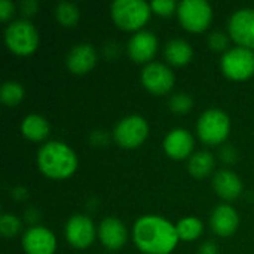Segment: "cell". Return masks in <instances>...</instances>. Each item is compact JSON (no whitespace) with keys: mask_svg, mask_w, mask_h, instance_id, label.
<instances>
[{"mask_svg":"<svg viewBox=\"0 0 254 254\" xmlns=\"http://www.w3.org/2000/svg\"><path fill=\"white\" fill-rule=\"evenodd\" d=\"M21 9H22V13H25V15H33V13L37 10V3H36V1H31V0L24 1V3L21 4Z\"/></svg>","mask_w":254,"mask_h":254,"instance_id":"30","label":"cell"},{"mask_svg":"<svg viewBox=\"0 0 254 254\" xmlns=\"http://www.w3.org/2000/svg\"><path fill=\"white\" fill-rule=\"evenodd\" d=\"M164 150L173 159H186L193 150V137L186 129H173L164 140Z\"/></svg>","mask_w":254,"mask_h":254,"instance_id":"14","label":"cell"},{"mask_svg":"<svg viewBox=\"0 0 254 254\" xmlns=\"http://www.w3.org/2000/svg\"><path fill=\"white\" fill-rule=\"evenodd\" d=\"M222 71L232 80H247L254 74V51L247 48L229 49L222 58Z\"/></svg>","mask_w":254,"mask_h":254,"instance_id":"7","label":"cell"},{"mask_svg":"<svg viewBox=\"0 0 254 254\" xmlns=\"http://www.w3.org/2000/svg\"><path fill=\"white\" fill-rule=\"evenodd\" d=\"M0 98H1V101L6 106L13 107V106L19 104L22 101V98H24V88L18 82H6L1 86Z\"/></svg>","mask_w":254,"mask_h":254,"instance_id":"23","label":"cell"},{"mask_svg":"<svg viewBox=\"0 0 254 254\" xmlns=\"http://www.w3.org/2000/svg\"><path fill=\"white\" fill-rule=\"evenodd\" d=\"M152 7L143 0H116L112 4L115 24L125 31L140 30L150 18Z\"/></svg>","mask_w":254,"mask_h":254,"instance_id":"3","label":"cell"},{"mask_svg":"<svg viewBox=\"0 0 254 254\" xmlns=\"http://www.w3.org/2000/svg\"><path fill=\"white\" fill-rule=\"evenodd\" d=\"M229 36L241 48L254 51V9H241L231 16Z\"/></svg>","mask_w":254,"mask_h":254,"instance_id":"10","label":"cell"},{"mask_svg":"<svg viewBox=\"0 0 254 254\" xmlns=\"http://www.w3.org/2000/svg\"><path fill=\"white\" fill-rule=\"evenodd\" d=\"M150 7L159 16H171L177 9V3L174 0H153Z\"/></svg>","mask_w":254,"mask_h":254,"instance_id":"27","label":"cell"},{"mask_svg":"<svg viewBox=\"0 0 254 254\" xmlns=\"http://www.w3.org/2000/svg\"><path fill=\"white\" fill-rule=\"evenodd\" d=\"M6 46L16 55H30L39 45V33L28 21H15L4 31Z\"/></svg>","mask_w":254,"mask_h":254,"instance_id":"4","label":"cell"},{"mask_svg":"<svg viewBox=\"0 0 254 254\" xmlns=\"http://www.w3.org/2000/svg\"><path fill=\"white\" fill-rule=\"evenodd\" d=\"M240 225V217L231 205H219L211 216V228L220 237H231Z\"/></svg>","mask_w":254,"mask_h":254,"instance_id":"17","label":"cell"},{"mask_svg":"<svg viewBox=\"0 0 254 254\" xmlns=\"http://www.w3.org/2000/svg\"><path fill=\"white\" fill-rule=\"evenodd\" d=\"M19 231H21V222L15 216L3 214L0 217V232H1L3 237L12 238V237L18 235Z\"/></svg>","mask_w":254,"mask_h":254,"instance_id":"25","label":"cell"},{"mask_svg":"<svg viewBox=\"0 0 254 254\" xmlns=\"http://www.w3.org/2000/svg\"><path fill=\"white\" fill-rule=\"evenodd\" d=\"M213 188L220 198H223L226 201H232L240 196V193L243 190V183L235 173L223 170L214 176Z\"/></svg>","mask_w":254,"mask_h":254,"instance_id":"18","label":"cell"},{"mask_svg":"<svg viewBox=\"0 0 254 254\" xmlns=\"http://www.w3.org/2000/svg\"><path fill=\"white\" fill-rule=\"evenodd\" d=\"M147 134H149L147 122L138 115H131L122 119L116 125L113 137L121 147L134 149L138 147L146 140Z\"/></svg>","mask_w":254,"mask_h":254,"instance_id":"8","label":"cell"},{"mask_svg":"<svg viewBox=\"0 0 254 254\" xmlns=\"http://www.w3.org/2000/svg\"><path fill=\"white\" fill-rule=\"evenodd\" d=\"M179 19L182 25L192 33H202L208 28L213 10L205 0H185L179 4Z\"/></svg>","mask_w":254,"mask_h":254,"instance_id":"6","label":"cell"},{"mask_svg":"<svg viewBox=\"0 0 254 254\" xmlns=\"http://www.w3.org/2000/svg\"><path fill=\"white\" fill-rule=\"evenodd\" d=\"M141 82L149 92L155 95H165L174 86V74L167 65L161 63H150L143 68Z\"/></svg>","mask_w":254,"mask_h":254,"instance_id":"9","label":"cell"},{"mask_svg":"<svg viewBox=\"0 0 254 254\" xmlns=\"http://www.w3.org/2000/svg\"><path fill=\"white\" fill-rule=\"evenodd\" d=\"M196 129L202 143L210 144V146L220 144L229 135V129H231L229 118L222 110H217V109L207 110L199 118Z\"/></svg>","mask_w":254,"mask_h":254,"instance_id":"5","label":"cell"},{"mask_svg":"<svg viewBox=\"0 0 254 254\" xmlns=\"http://www.w3.org/2000/svg\"><path fill=\"white\" fill-rule=\"evenodd\" d=\"M57 21L64 27H74L79 21V9L71 3H60L55 9Z\"/></svg>","mask_w":254,"mask_h":254,"instance_id":"24","label":"cell"},{"mask_svg":"<svg viewBox=\"0 0 254 254\" xmlns=\"http://www.w3.org/2000/svg\"><path fill=\"white\" fill-rule=\"evenodd\" d=\"M199 254H217V247L213 243H205L201 246Z\"/></svg>","mask_w":254,"mask_h":254,"instance_id":"31","label":"cell"},{"mask_svg":"<svg viewBox=\"0 0 254 254\" xmlns=\"http://www.w3.org/2000/svg\"><path fill=\"white\" fill-rule=\"evenodd\" d=\"M65 238L74 249H88L95 238V228L89 217L73 216L65 226Z\"/></svg>","mask_w":254,"mask_h":254,"instance_id":"11","label":"cell"},{"mask_svg":"<svg viewBox=\"0 0 254 254\" xmlns=\"http://www.w3.org/2000/svg\"><path fill=\"white\" fill-rule=\"evenodd\" d=\"M132 235L135 246L146 254H170L180 240L176 226L159 216L140 217Z\"/></svg>","mask_w":254,"mask_h":254,"instance_id":"1","label":"cell"},{"mask_svg":"<svg viewBox=\"0 0 254 254\" xmlns=\"http://www.w3.org/2000/svg\"><path fill=\"white\" fill-rule=\"evenodd\" d=\"M170 109L174 113H188L192 109V98L188 94H176L170 100Z\"/></svg>","mask_w":254,"mask_h":254,"instance_id":"26","label":"cell"},{"mask_svg":"<svg viewBox=\"0 0 254 254\" xmlns=\"http://www.w3.org/2000/svg\"><path fill=\"white\" fill-rule=\"evenodd\" d=\"M188 167L195 179H204L214 170V156L210 152H198L190 158Z\"/></svg>","mask_w":254,"mask_h":254,"instance_id":"21","label":"cell"},{"mask_svg":"<svg viewBox=\"0 0 254 254\" xmlns=\"http://www.w3.org/2000/svg\"><path fill=\"white\" fill-rule=\"evenodd\" d=\"M21 131L25 138L31 141H42L49 134V124L43 116L28 115L21 124Z\"/></svg>","mask_w":254,"mask_h":254,"instance_id":"19","label":"cell"},{"mask_svg":"<svg viewBox=\"0 0 254 254\" xmlns=\"http://www.w3.org/2000/svg\"><path fill=\"white\" fill-rule=\"evenodd\" d=\"M95 63H97L95 48L88 43L74 46L67 55V67L74 74H85L91 71Z\"/></svg>","mask_w":254,"mask_h":254,"instance_id":"15","label":"cell"},{"mask_svg":"<svg viewBox=\"0 0 254 254\" xmlns=\"http://www.w3.org/2000/svg\"><path fill=\"white\" fill-rule=\"evenodd\" d=\"M12 15H13V4L7 0H1L0 1V19L7 21Z\"/></svg>","mask_w":254,"mask_h":254,"instance_id":"29","label":"cell"},{"mask_svg":"<svg viewBox=\"0 0 254 254\" xmlns=\"http://www.w3.org/2000/svg\"><path fill=\"white\" fill-rule=\"evenodd\" d=\"M98 237L103 246L109 250H119L128 238L127 228L118 219H104L98 228Z\"/></svg>","mask_w":254,"mask_h":254,"instance_id":"16","label":"cell"},{"mask_svg":"<svg viewBox=\"0 0 254 254\" xmlns=\"http://www.w3.org/2000/svg\"><path fill=\"white\" fill-rule=\"evenodd\" d=\"M179 238L182 241H195L201 237L204 226L201 223L199 219L196 217H186L183 220L179 222V225L176 226Z\"/></svg>","mask_w":254,"mask_h":254,"instance_id":"22","label":"cell"},{"mask_svg":"<svg viewBox=\"0 0 254 254\" xmlns=\"http://www.w3.org/2000/svg\"><path fill=\"white\" fill-rule=\"evenodd\" d=\"M192 46L185 42V40H180V39H176V40H171L167 43L165 46V58L170 64L173 65H177V67H182L185 64H188L192 58Z\"/></svg>","mask_w":254,"mask_h":254,"instance_id":"20","label":"cell"},{"mask_svg":"<svg viewBox=\"0 0 254 254\" xmlns=\"http://www.w3.org/2000/svg\"><path fill=\"white\" fill-rule=\"evenodd\" d=\"M37 164L46 177L54 180H64L76 171L77 158L67 144L60 141H49L39 150Z\"/></svg>","mask_w":254,"mask_h":254,"instance_id":"2","label":"cell"},{"mask_svg":"<svg viewBox=\"0 0 254 254\" xmlns=\"http://www.w3.org/2000/svg\"><path fill=\"white\" fill-rule=\"evenodd\" d=\"M208 43H210V48L213 51L220 52V51H225L228 48V37L223 33H213L208 39Z\"/></svg>","mask_w":254,"mask_h":254,"instance_id":"28","label":"cell"},{"mask_svg":"<svg viewBox=\"0 0 254 254\" xmlns=\"http://www.w3.org/2000/svg\"><path fill=\"white\" fill-rule=\"evenodd\" d=\"M22 247L27 254H54L57 249V240L46 228L34 226L24 234Z\"/></svg>","mask_w":254,"mask_h":254,"instance_id":"12","label":"cell"},{"mask_svg":"<svg viewBox=\"0 0 254 254\" xmlns=\"http://www.w3.org/2000/svg\"><path fill=\"white\" fill-rule=\"evenodd\" d=\"M158 49V39L150 31H138L128 42V54L135 63L150 61Z\"/></svg>","mask_w":254,"mask_h":254,"instance_id":"13","label":"cell"}]
</instances>
